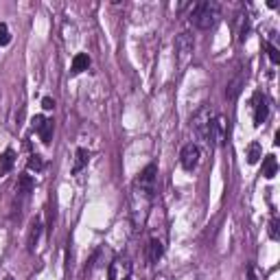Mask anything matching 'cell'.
<instances>
[{"label":"cell","mask_w":280,"mask_h":280,"mask_svg":"<svg viewBox=\"0 0 280 280\" xmlns=\"http://www.w3.org/2000/svg\"><path fill=\"white\" fill-rule=\"evenodd\" d=\"M88 160H90V153L86 149H77L75 162H72V175H79V173L88 167Z\"/></svg>","instance_id":"obj_13"},{"label":"cell","mask_w":280,"mask_h":280,"mask_svg":"<svg viewBox=\"0 0 280 280\" xmlns=\"http://www.w3.org/2000/svg\"><path fill=\"white\" fill-rule=\"evenodd\" d=\"M88 66H90V57L88 53H77L75 55V59H72V66H70V75H81L84 70H88Z\"/></svg>","instance_id":"obj_11"},{"label":"cell","mask_w":280,"mask_h":280,"mask_svg":"<svg viewBox=\"0 0 280 280\" xmlns=\"http://www.w3.org/2000/svg\"><path fill=\"white\" fill-rule=\"evenodd\" d=\"M155 177H158V167H155V164H149V167H145L143 171L138 173L134 188L151 197L153 195V188H155Z\"/></svg>","instance_id":"obj_3"},{"label":"cell","mask_w":280,"mask_h":280,"mask_svg":"<svg viewBox=\"0 0 280 280\" xmlns=\"http://www.w3.org/2000/svg\"><path fill=\"white\" fill-rule=\"evenodd\" d=\"M248 271H250V280H258V278H256V271H254V267H252V265H250V269H248Z\"/></svg>","instance_id":"obj_23"},{"label":"cell","mask_w":280,"mask_h":280,"mask_svg":"<svg viewBox=\"0 0 280 280\" xmlns=\"http://www.w3.org/2000/svg\"><path fill=\"white\" fill-rule=\"evenodd\" d=\"M269 236L274 238V241H278V219L276 217L271 219V224H269Z\"/></svg>","instance_id":"obj_21"},{"label":"cell","mask_w":280,"mask_h":280,"mask_svg":"<svg viewBox=\"0 0 280 280\" xmlns=\"http://www.w3.org/2000/svg\"><path fill=\"white\" fill-rule=\"evenodd\" d=\"M33 188H35V179H33L31 175H20V179H18V193L22 197H27L29 193H33Z\"/></svg>","instance_id":"obj_16"},{"label":"cell","mask_w":280,"mask_h":280,"mask_svg":"<svg viewBox=\"0 0 280 280\" xmlns=\"http://www.w3.org/2000/svg\"><path fill=\"white\" fill-rule=\"evenodd\" d=\"M123 280H129V278H123Z\"/></svg>","instance_id":"obj_25"},{"label":"cell","mask_w":280,"mask_h":280,"mask_svg":"<svg viewBox=\"0 0 280 280\" xmlns=\"http://www.w3.org/2000/svg\"><path fill=\"white\" fill-rule=\"evenodd\" d=\"M221 18V7L212 0H204V3H197L191 11V22L195 24L199 31H208L212 29Z\"/></svg>","instance_id":"obj_1"},{"label":"cell","mask_w":280,"mask_h":280,"mask_svg":"<svg viewBox=\"0 0 280 280\" xmlns=\"http://www.w3.org/2000/svg\"><path fill=\"white\" fill-rule=\"evenodd\" d=\"M241 88H243V77H236L232 79L228 84V90H226V96L230 98V101H234V98L238 96V92H241Z\"/></svg>","instance_id":"obj_17"},{"label":"cell","mask_w":280,"mask_h":280,"mask_svg":"<svg viewBox=\"0 0 280 280\" xmlns=\"http://www.w3.org/2000/svg\"><path fill=\"white\" fill-rule=\"evenodd\" d=\"M11 42V33H9V27L5 22H0V46H7Z\"/></svg>","instance_id":"obj_19"},{"label":"cell","mask_w":280,"mask_h":280,"mask_svg":"<svg viewBox=\"0 0 280 280\" xmlns=\"http://www.w3.org/2000/svg\"><path fill=\"white\" fill-rule=\"evenodd\" d=\"M27 169L29 171H35V173L44 171V158L39 153H33L31 158H29V162H27Z\"/></svg>","instance_id":"obj_18"},{"label":"cell","mask_w":280,"mask_h":280,"mask_svg":"<svg viewBox=\"0 0 280 280\" xmlns=\"http://www.w3.org/2000/svg\"><path fill=\"white\" fill-rule=\"evenodd\" d=\"M245 158H248V164H256L263 158V147L258 143H250L245 149Z\"/></svg>","instance_id":"obj_15"},{"label":"cell","mask_w":280,"mask_h":280,"mask_svg":"<svg viewBox=\"0 0 280 280\" xmlns=\"http://www.w3.org/2000/svg\"><path fill=\"white\" fill-rule=\"evenodd\" d=\"M162 254H164V245L160 238H151L149 245H147V261L151 263V265H155L160 258H162Z\"/></svg>","instance_id":"obj_10"},{"label":"cell","mask_w":280,"mask_h":280,"mask_svg":"<svg viewBox=\"0 0 280 280\" xmlns=\"http://www.w3.org/2000/svg\"><path fill=\"white\" fill-rule=\"evenodd\" d=\"M252 110H254V125L261 127L269 116V101L263 92H254L252 96Z\"/></svg>","instance_id":"obj_5"},{"label":"cell","mask_w":280,"mask_h":280,"mask_svg":"<svg viewBox=\"0 0 280 280\" xmlns=\"http://www.w3.org/2000/svg\"><path fill=\"white\" fill-rule=\"evenodd\" d=\"M199 158H202V151H199V147H197L195 143L184 145L182 153H179V162H182V167L186 171H193L197 164H199Z\"/></svg>","instance_id":"obj_6"},{"label":"cell","mask_w":280,"mask_h":280,"mask_svg":"<svg viewBox=\"0 0 280 280\" xmlns=\"http://www.w3.org/2000/svg\"><path fill=\"white\" fill-rule=\"evenodd\" d=\"M5 280H13V278H11V276H7V278H5Z\"/></svg>","instance_id":"obj_24"},{"label":"cell","mask_w":280,"mask_h":280,"mask_svg":"<svg viewBox=\"0 0 280 280\" xmlns=\"http://www.w3.org/2000/svg\"><path fill=\"white\" fill-rule=\"evenodd\" d=\"M13 164H15V153L13 149H7L0 153V175H7L11 169H13Z\"/></svg>","instance_id":"obj_12"},{"label":"cell","mask_w":280,"mask_h":280,"mask_svg":"<svg viewBox=\"0 0 280 280\" xmlns=\"http://www.w3.org/2000/svg\"><path fill=\"white\" fill-rule=\"evenodd\" d=\"M195 51V39L191 33H179V35L175 37V53L179 57V62H186L188 57L193 55Z\"/></svg>","instance_id":"obj_7"},{"label":"cell","mask_w":280,"mask_h":280,"mask_svg":"<svg viewBox=\"0 0 280 280\" xmlns=\"http://www.w3.org/2000/svg\"><path fill=\"white\" fill-rule=\"evenodd\" d=\"M226 140H228V121H226V116L217 114L210 125V131H208V143H212L215 147H224Z\"/></svg>","instance_id":"obj_4"},{"label":"cell","mask_w":280,"mask_h":280,"mask_svg":"<svg viewBox=\"0 0 280 280\" xmlns=\"http://www.w3.org/2000/svg\"><path fill=\"white\" fill-rule=\"evenodd\" d=\"M33 129L39 134L44 145H51V140H53V121L51 118H46L39 114V116L33 118Z\"/></svg>","instance_id":"obj_8"},{"label":"cell","mask_w":280,"mask_h":280,"mask_svg":"<svg viewBox=\"0 0 280 280\" xmlns=\"http://www.w3.org/2000/svg\"><path fill=\"white\" fill-rule=\"evenodd\" d=\"M276 173H278V162H276V158H274V155H265V158H263V177L274 179Z\"/></svg>","instance_id":"obj_14"},{"label":"cell","mask_w":280,"mask_h":280,"mask_svg":"<svg viewBox=\"0 0 280 280\" xmlns=\"http://www.w3.org/2000/svg\"><path fill=\"white\" fill-rule=\"evenodd\" d=\"M39 236H42V219L37 217V219H33V221H31V230H29V238H27L29 252H35Z\"/></svg>","instance_id":"obj_9"},{"label":"cell","mask_w":280,"mask_h":280,"mask_svg":"<svg viewBox=\"0 0 280 280\" xmlns=\"http://www.w3.org/2000/svg\"><path fill=\"white\" fill-rule=\"evenodd\" d=\"M265 48H267V55H269V59H271V64H278L280 62V55H278V48L271 44V42H267L265 44Z\"/></svg>","instance_id":"obj_20"},{"label":"cell","mask_w":280,"mask_h":280,"mask_svg":"<svg viewBox=\"0 0 280 280\" xmlns=\"http://www.w3.org/2000/svg\"><path fill=\"white\" fill-rule=\"evenodd\" d=\"M215 116H217V112L212 110L210 105H202V108L193 114L191 127L195 129V134L202 140H208V131H210V125H212V121H215Z\"/></svg>","instance_id":"obj_2"},{"label":"cell","mask_w":280,"mask_h":280,"mask_svg":"<svg viewBox=\"0 0 280 280\" xmlns=\"http://www.w3.org/2000/svg\"><path fill=\"white\" fill-rule=\"evenodd\" d=\"M42 108H44V110H55V101H53L51 96H44V98H42Z\"/></svg>","instance_id":"obj_22"}]
</instances>
